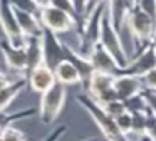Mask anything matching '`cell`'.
Instances as JSON below:
<instances>
[{"instance_id":"cell-1","label":"cell","mask_w":156,"mask_h":141,"mask_svg":"<svg viewBox=\"0 0 156 141\" xmlns=\"http://www.w3.org/2000/svg\"><path fill=\"white\" fill-rule=\"evenodd\" d=\"M76 101H77V103L89 113V116L94 119V123L99 126L101 133L104 134V139H108V141H128V138L119 131L118 124H116V119H112V118L102 109V106H99L91 96H87V94H77V96H76Z\"/></svg>"},{"instance_id":"cell-2","label":"cell","mask_w":156,"mask_h":141,"mask_svg":"<svg viewBox=\"0 0 156 141\" xmlns=\"http://www.w3.org/2000/svg\"><path fill=\"white\" fill-rule=\"evenodd\" d=\"M126 27L131 32V37L134 40L136 54H139L151 44L154 30H156V22L146 12H143L138 5H133L128 17V22H126Z\"/></svg>"},{"instance_id":"cell-3","label":"cell","mask_w":156,"mask_h":141,"mask_svg":"<svg viewBox=\"0 0 156 141\" xmlns=\"http://www.w3.org/2000/svg\"><path fill=\"white\" fill-rule=\"evenodd\" d=\"M66 96H67V91H66V86H62L61 82H55L47 92H44L41 96L39 118H41L42 124L51 126L59 118V114H61L62 107L66 104Z\"/></svg>"},{"instance_id":"cell-4","label":"cell","mask_w":156,"mask_h":141,"mask_svg":"<svg viewBox=\"0 0 156 141\" xmlns=\"http://www.w3.org/2000/svg\"><path fill=\"white\" fill-rule=\"evenodd\" d=\"M99 44L114 57V60L119 64V66L124 69L129 64V57L124 50V45L121 42V37H119V32L112 27L111 20L108 17V10H106V15L102 17V24H101V37H99Z\"/></svg>"},{"instance_id":"cell-5","label":"cell","mask_w":156,"mask_h":141,"mask_svg":"<svg viewBox=\"0 0 156 141\" xmlns=\"http://www.w3.org/2000/svg\"><path fill=\"white\" fill-rule=\"evenodd\" d=\"M0 25L5 32V40L14 47H25L27 37L22 34L14 7L9 0H0Z\"/></svg>"},{"instance_id":"cell-6","label":"cell","mask_w":156,"mask_h":141,"mask_svg":"<svg viewBox=\"0 0 156 141\" xmlns=\"http://www.w3.org/2000/svg\"><path fill=\"white\" fill-rule=\"evenodd\" d=\"M39 20H41L42 27L51 32L57 34H67L71 30H77V24H76L74 17H71L69 13L62 12V10L55 9V7L49 5L41 9V13H39Z\"/></svg>"},{"instance_id":"cell-7","label":"cell","mask_w":156,"mask_h":141,"mask_svg":"<svg viewBox=\"0 0 156 141\" xmlns=\"http://www.w3.org/2000/svg\"><path fill=\"white\" fill-rule=\"evenodd\" d=\"M114 76L102 72H94V76L89 81V86L86 87L87 96H91L99 106L111 103V101L118 99V94L114 91Z\"/></svg>"},{"instance_id":"cell-8","label":"cell","mask_w":156,"mask_h":141,"mask_svg":"<svg viewBox=\"0 0 156 141\" xmlns=\"http://www.w3.org/2000/svg\"><path fill=\"white\" fill-rule=\"evenodd\" d=\"M156 69V50L149 44L144 50L136 54L129 64L122 69V76H134V77H144L148 72Z\"/></svg>"},{"instance_id":"cell-9","label":"cell","mask_w":156,"mask_h":141,"mask_svg":"<svg viewBox=\"0 0 156 141\" xmlns=\"http://www.w3.org/2000/svg\"><path fill=\"white\" fill-rule=\"evenodd\" d=\"M42 45H44V64L51 67L52 70L66 60L64 54V42L59 39L57 34L51 32V30L44 29V35H42Z\"/></svg>"},{"instance_id":"cell-10","label":"cell","mask_w":156,"mask_h":141,"mask_svg":"<svg viewBox=\"0 0 156 141\" xmlns=\"http://www.w3.org/2000/svg\"><path fill=\"white\" fill-rule=\"evenodd\" d=\"M89 60H91V64H92L96 72L109 74V76H114V77L122 76V67L116 62L114 57H112L99 42L92 47L91 54H89Z\"/></svg>"},{"instance_id":"cell-11","label":"cell","mask_w":156,"mask_h":141,"mask_svg":"<svg viewBox=\"0 0 156 141\" xmlns=\"http://www.w3.org/2000/svg\"><path fill=\"white\" fill-rule=\"evenodd\" d=\"M27 82H29V86H30V89L34 91V92H39L42 96V94L47 92V91L57 82V79H55L54 70H52L51 67H47L45 64H42V66H39L37 69H34L27 76Z\"/></svg>"},{"instance_id":"cell-12","label":"cell","mask_w":156,"mask_h":141,"mask_svg":"<svg viewBox=\"0 0 156 141\" xmlns=\"http://www.w3.org/2000/svg\"><path fill=\"white\" fill-rule=\"evenodd\" d=\"M106 5H108V17L112 27L121 34V30L126 27L129 12L134 3H133V0H108Z\"/></svg>"},{"instance_id":"cell-13","label":"cell","mask_w":156,"mask_h":141,"mask_svg":"<svg viewBox=\"0 0 156 141\" xmlns=\"http://www.w3.org/2000/svg\"><path fill=\"white\" fill-rule=\"evenodd\" d=\"M62 42H64V40H62ZM64 54H66V60H69V62L79 70L81 79H82V86L87 87L91 77L94 76V72H96L94 67H92V64H91V60H89V57H84L79 52H76L67 42H64Z\"/></svg>"},{"instance_id":"cell-14","label":"cell","mask_w":156,"mask_h":141,"mask_svg":"<svg viewBox=\"0 0 156 141\" xmlns=\"http://www.w3.org/2000/svg\"><path fill=\"white\" fill-rule=\"evenodd\" d=\"M144 84H143L141 77L134 76H118L114 79V91L118 94L119 101H128L131 97L138 96L143 92Z\"/></svg>"},{"instance_id":"cell-15","label":"cell","mask_w":156,"mask_h":141,"mask_svg":"<svg viewBox=\"0 0 156 141\" xmlns=\"http://www.w3.org/2000/svg\"><path fill=\"white\" fill-rule=\"evenodd\" d=\"M0 50L4 54L7 66L14 70L24 72L25 77V72H27V50H25V47H14L7 40H4V42H0Z\"/></svg>"},{"instance_id":"cell-16","label":"cell","mask_w":156,"mask_h":141,"mask_svg":"<svg viewBox=\"0 0 156 141\" xmlns=\"http://www.w3.org/2000/svg\"><path fill=\"white\" fill-rule=\"evenodd\" d=\"M25 50H27V72L25 77L44 64V45H42V37H27L25 42Z\"/></svg>"},{"instance_id":"cell-17","label":"cell","mask_w":156,"mask_h":141,"mask_svg":"<svg viewBox=\"0 0 156 141\" xmlns=\"http://www.w3.org/2000/svg\"><path fill=\"white\" fill-rule=\"evenodd\" d=\"M15 15H17L20 30L25 37H42L44 35V27H42L37 15L29 13V12H22V10H15Z\"/></svg>"},{"instance_id":"cell-18","label":"cell","mask_w":156,"mask_h":141,"mask_svg":"<svg viewBox=\"0 0 156 141\" xmlns=\"http://www.w3.org/2000/svg\"><path fill=\"white\" fill-rule=\"evenodd\" d=\"M27 84H29L27 77H20V79L7 84L4 89H0V113H5V109L14 103V99L24 91V87Z\"/></svg>"},{"instance_id":"cell-19","label":"cell","mask_w":156,"mask_h":141,"mask_svg":"<svg viewBox=\"0 0 156 141\" xmlns=\"http://www.w3.org/2000/svg\"><path fill=\"white\" fill-rule=\"evenodd\" d=\"M54 72H55L57 82H61L62 86H66V87L67 86H76V84H82L79 70L76 69L69 60H62V62L54 69Z\"/></svg>"},{"instance_id":"cell-20","label":"cell","mask_w":156,"mask_h":141,"mask_svg":"<svg viewBox=\"0 0 156 141\" xmlns=\"http://www.w3.org/2000/svg\"><path fill=\"white\" fill-rule=\"evenodd\" d=\"M35 114H39V109H35V107H27V109L15 111V113H0V131L9 126H14V123H17V121L34 118Z\"/></svg>"},{"instance_id":"cell-21","label":"cell","mask_w":156,"mask_h":141,"mask_svg":"<svg viewBox=\"0 0 156 141\" xmlns=\"http://www.w3.org/2000/svg\"><path fill=\"white\" fill-rule=\"evenodd\" d=\"M126 109L128 113L134 114V113H146L148 111V104H146V99L143 97V94H138V96L131 97V99L124 101Z\"/></svg>"},{"instance_id":"cell-22","label":"cell","mask_w":156,"mask_h":141,"mask_svg":"<svg viewBox=\"0 0 156 141\" xmlns=\"http://www.w3.org/2000/svg\"><path fill=\"white\" fill-rule=\"evenodd\" d=\"M146 113H134L133 114V133L138 138L146 136V121H148V114Z\"/></svg>"},{"instance_id":"cell-23","label":"cell","mask_w":156,"mask_h":141,"mask_svg":"<svg viewBox=\"0 0 156 141\" xmlns=\"http://www.w3.org/2000/svg\"><path fill=\"white\" fill-rule=\"evenodd\" d=\"M9 2H10V5L14 7L15 10L34 13V15H37V17H39V13H41V7H39L34 0H9Z\"/></svg>"},{"instance_id":"cell-24","label":"cell","mask_w":156,"mask_h":141,"mask_svg":"<svg viewBox=\"0 0 156 141\" xmlns=\"http://www.w3.org/2000/svg\"><path fill=\"white\" fill-rule=\"evenodd\" d=\"M102 109H104L106 113H108L109 116L112 118V119H116V118H119L121 114L128 113V109H126V104H124V101H119V99H116V101H111V103L104 104V106H102Z\"/></svg>"},{"instance_id":"cell-25","label":"cell","mask_w":156,"mask_h":141,"mask_svg":"<svg viewBox=\"0 0 156 141\" xmlns=\"http://www.w3.org/2000/svg\"><path fill=\"white\" fill-rule=\"evenodd\" d=\"M0 141H25V134L15 126H9L0 131Z\"/></svg>"},{"instance_id":"cell-26","label":"cell","mask_w":156,"mask_h":141,"mask_svg":"<svg viewBox=\"0 0 156 141\" xmlns=\"http://www.w3.org/2000/svg\"><path fill=\"white\" fill-rule=\"evenodd\" d=\"M116 124H118L119 131L128 138L129 133H133V114L131 113H124L119 118H116Z\"/></svg>"},{"instance_id":"cell-27","label":"cell","mask_w":156,"mask_h":141,"mask_svg":"<svg viewBox=\"0 0 156 141\" xmlns=\"http://www.w3.org/2000/svg\"><path fill=\"white\" fill-rule=\"evenodd\" d=\"M134 5H138L143 12H146L156 22V0H136Z\"/></svg>"},{"instance_id":"cell-28","label":"cell","mask_w":156,"mask_h":141,"mask_svg":"<svg viewBox=\"0 0 156 141\" xmlns=\"http://www.w3.org/2000/svg\"><path fill=\"white\" fill-rule=\"evenodd\" d=\"M51 5L62 10V12H66V13H69L76 20V12H74V7H72V0H51ZM76 24H77V20H76Z\"/></svg>"},{"instance_id":"cell-29","label":"cell","mask_w":156,"mask_h":141,"mask_svg":"<svg viewBox=\"0 0 156 141\" xmlns=\"http://www.w3.org/2000/svg\"><path fill=\"white\" fill-rule=\"evenodd\" d=\"M148 121H146V136L149 141H156V114L148 109Z\"/></svg>"},{"instance_id":"cell-30","label":"cell","mask_w":156,"mask_h":141,"mask_svg":"<svg viewBox=\"0 0 156 141\" xmlns=\"http://www.w3.org/2000/svg\"><path fill=\"white\" fill-rule=\"evenodd\" d=\"M143 97L146 99V104H148V109L151 113L156 114V91H151V89H143Z\"/></svg>"},{"instance_id":"cell-31","label":"cell","mask_w":156,"mask_h":141,"mask_svg":"<svg viewBox=\"0 0 156 141\" xmlns=\"http://www.w3.org/2000/svg\"><path fill=\"white\" fill-rule=\"evenodd\" d=\"M66 131H67V126H66V124L57 126L55 129H52L42 141H59V139H61V136H64V134H66Z\"/></svg>"},{"instance_id":"cell-32","label":"cell","mask_w":156,"mask_h":141,"mask_svg":"<svg viewBox=\"0 0 156 141\" xmlns=\"http://www.w3.org/2000/svg\"><path fill=\"white\" fill-rule=\"evenodd\" d=\"M143 79V84H144L146 89H151V91H156V69H153L151 72H148Z\"/></svg>"},{"instance_id":"cell-33","label":"cell","mask_w":156,"mask_h":141,"mask_svg":"<svg viewBox=\"0 0 156 141\" xmlns=\"http://www.w3.org/2000/svg\"><path fill=\"white\" fill-rule=\"evenodd\" d=\"M106 2H108V0H87V17L91 15L99 5H102V3H106Z\"/></svg>"},{"instance_id":"cell-34","label":"cell","mask_w":156,"mask_h":141,"mask_svg":"<svg viewBox=\"0 0 156 141\" xmlns=\"http://www.w3.org/2000/svg\"><path fill=\"white\" fill-rule=\"evenodd\" d=\"M10 82H12V81L9 79L4 72H0V89H4V87L7 86V84H10Z\"/></svg>"},{"instance_id":"cell-35","label":"cell","mask_w":156,"mask_h":141,"mask_svg":"<svg viewBox=\"0 0 156 141\" xmlns=\"http://www.w3.org/2000/svg\"><path fill=\"white\" fill-rule=\"evenodd\" d=\"M34 2L37 3L41 9H44V7H49V5H51V0H34Z\"/></svg>"},{"instance_id":"cell-36","label":"cell","mask_w":156,"mask_h":141,"mask_svg":"<svg viewBox=\"0 0 156 141\" xmlns=\"http://www.w3.org/2000/svg\"><path fill=\"white\" fill-rule=\"evenodd\" d=\"M151 45L154 47V50H156V30H154V35H153V40H151Z\"/></svg>"},{"instance_id":"cell-37","label":"cell","mask_w":156,"mask_h":141,"mask_svg":"<svg viewBox=\"0 0 156 141\" xmlns=\"http://www.w3.org/2000/svg\"><path fill=\"white\" fill-rule=\"evenodd\" d=\"M84 141H108V139H98V138H89V139H84Z\"/></svg>"},{"instance_id":"cell-38","label":"cell","mask_w":156,"mask_h":141,"mask_svg":"<svg viewBox=\"0 0 156 141\" xmlns=\"http://www.w3.org/2000/svg\"><path fill=\"white\" fill-rule=\"evenodd\" d=\"M138 141H149V138H148V136H143V138H139Z\"/></svg>"}]
</instances>
